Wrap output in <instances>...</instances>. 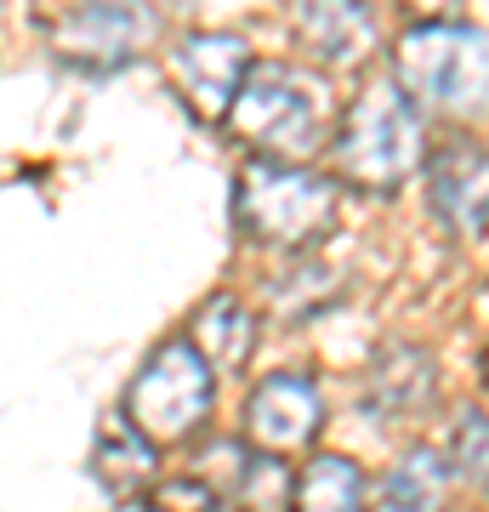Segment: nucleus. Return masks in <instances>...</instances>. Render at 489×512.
<instances>
[{
    "label": "nucleus",
    "mask_w": 489,
    "mask_h": 512,
    "mask_svg": "<svg viewBox=\"0 0 489 512\" xmlns=\"http://www.w3.org/2000/svg\"><path fill=\"white\" fill-rule=\"evenodd\" d=\"M484 12H489V0H484Z\"/></svg>",
    "instance_id": "obj_22"
},
{
    "label": "nucleus",
    "mask_w": 489,
    "mask_h": 512,
    "mask_svg": "<svg viewBox=\"0 0 489 512\" xmlns=\"http://www.w3.org/2000/svg\"><path fill=\"white\" fill-rule=\"evenodd\" d=\"M450 467L467 484H484L489 490V416L484 410H461L450 433Z\"/></svg>",
    "instance_id": "obj_17"
},
{
    "label": "nucleus",
    "mask_w": 489,
    "mask_h": 512,
    "mask_svg": "<svg viewBox=\"0 0 489 512\" xmlns=\"http://www.w3.org/2000/svg\"><path fill=\"white\" fill-rule=\"evenodd\" d=\"M217 410V370L200 359L188 336H171L143 359V370L126 387L120 416L143 433L148 444H182L194 439Z\"/></svg>",
    "instance_id": "obj_4"
},
{
    "label": "nucleus",
    "mask_w": 489,
    "mask_h": 512,
    "mask_svg": "<svg viewBox=\"0 0 489 512\" xmlns=\"http://www.w3.org/2000/svg\"><path fill=\"white\" fill-rule=\"evenodd\" d=\"M370 512H421V507H410V501H399L393 490H381L376 501H370Z\"/></svg>",
    "instance_id": "obj_20"
},
{
    "label": "nucleus",
    "mask_w": 489,
    "mask_h": 512,
    "mask_svg": "<svg viewBox=\"0 0 489 512\" xmlns=\"http://www.w3.org/2000/svg\"><path fill=\"white\" fill-rule=\"evenodd\" d=\"M234 222L256 245L313 251L336 222V183L313 177L308 165L251 160L234 183Z\"/></svg>",
    "instance_id": "obj_2"
},
{
    "label": "nucleus",
    "mask_w": 489,
    "mask_h": 512,
    "mask_svg": "<svg viewBox=\"0 0 489 512\" xmlns=\"http://www.w3.org/2000/svg\"><path fill=\"white\" fill-rule=\"evenodd\" d=\"M154 512H217V490L205 478H165L154 484Z\"/></svg>",
    "instance_id": "obj_18"
},
{
    "label": "nucleus",
    "mask_w": 489,
    "mask_h": 512,
    "mask_svg": "<svg viewBox=\"0 0 489 512\" xmlns=\"http://www.w3.org/2000/svg\"><path fill=\"white\" fill-rule=\"evenodd\" d=\"M290 512H370L364 467L347 456H308L302 478L290 484Z\"/></svg>",
    "instance_id": "obj_14"
},
{
    "label": "nucleus",
    "mask_w": 489,
    "mask_h": 512,
    "mask_svg": "<svg viewBox=\"0 0 489 512\" xmlns=\"http://www.w3.org/2000/svg\"><path fill=\"white\" fill-rule=\"evenodd\" d=\"M484 387H489V353H484Z\"/></svg>",
    "instance_id": "obj_21"
},
{
    "label": "nucleus",
    "mask_w": 489,
    "mask_h": 512,
    "mask_svg": "<svg viewBox=\"0 0 489 512\" xmlns=\"http://www.w3.org/2000/svg\"><path fill=\"white\" fill-rule=\"evenodd\" d=\"M421 154H427V131H421V109L399 92L393 74L364 80L359 97L347 103V120L336 131V171L353 188L370 194H399L416 177Z\"/></svg>",
    "instance_id": "obj_1"
},
{
    "label": "nucleus",
    "mask_w": 489,
    "mask_h": 512,
    "mask_svg": "<svg viewBox=\"0 0 489 512\" xmlns=\"http://www.w3.org/2000/svg\"><path fill=\"white\" fill-rule=\"evenodd\" d=\"M296 35L319 63L342 69V63H359L376 46V18H370L364 0H302L296 6Z\"/></svg>",
    "instance_id": "obj_10"
},
{
    "label": "nucleus",
    "mask_w": 489,
    "mask_h": 512,
    "mask_svg": "<svg viewBox=\"0 0 489 512\" xmlns=\"http://www.w3.org/2000/svg\"><path fill=\"white\" fill-rule=\"evenodd\" d=\"M251 69V46L239 35H188L171 52V80H177L182 103L200 114V120H222L234 109L239 97V80Z\"/></svg>",
    "instance_id": "obj_8"
},
{
    "label": "nucleus",
    "mask_w": 489,
    "mask_h": 512,
    "mask_svg": "<svg viewBox=\"0 0 489 512\" xmlns=\"http://www.w3.org/2000/svg\"><path fill=\"white\" fill-rule=\"evenodd\" d=\"M160 35V12L148 0H80L57 18L52 40L57 57L86 74L131 69L148 52V40Z\"/></svg>",
    "instance_id": "obj_6"
},
{
    "label": "nucleus",
    "mask_w": 489,
    "mask_h": 512,
    "mask_svg": "<svg viewBox=\"0 0 489 512\" xmlns=\"http://www.w3.org/2000/svg\"><path fill=\"white\" fill-rule=\"evenodd\" d=\"M438 399V365L427 348H387L370 370V404H376L381 416H421L427 404Z\"/></svg>",
    "instance_id": "obj_11"
},
{
    "label": "nucleus",
    "mask_w": 489,
    "mask_h": 512,
    "mask_svg": "<svg viewBox=\"0 0 489 512\" xmlns=\"http://www.w3.org/2000/svg\"><path fill=\"white\" fill-rule=\"evenodd\" d=\"M91 473H97V484H103L114 501H126V495H137L143 484H154L160 450H154L126 416H109L103 433H97V450H91Z\"/></svg>",
    "instance_id": "obj_12"
},
{
    "label": "nucleus",
    "mask_w": 489,
    "mask_h": 512,
    "mask_svg": "<svg viewBox=\"0 0 489 512\" xmlns=\"http://www.w3.org/2000/svg\"><path fill=\"white\" fill-rule=\"evenodd\" d=\"M319 427H325V399H319V382L313 376L273 370V376H262L251 387V399H245V439L273 461L313 450Z\"/></svg>",
    "instance_id": "obj_7"
},
{
    "label": "nucleus",
    "mask_w": 489,
    "mask_h": 512,
    "mask_svg": "<svg viewBox=\"0 0 489 512\" xmlns=\"http://www.w3.org/2000/svg\"><path fill=\"white\" fill-rule=\"evenodd\" d=\"M234 131L256 148V160L296 165L319 143V109L308 97V80L290 63H251L239 80V97L228 109Z\"/></svg>",
    "instance_id": "obj_5"
},
{
    "label": "nucleus",
    "mask_w": 489,
    "mask_h": 512,
    "mask_svg": "<svg viewBox=\"0 0 489 512\" xmlns=\"http://www.w3.org/2000/svg\"><path fill=\"white\" fill-rule=\"evenodd\" d=\"M188 342L200 348L205 365L239 370L245 359H251V348H256V313L245 308L234 291L205 296L200 313H194V330H188Z\"/></svg>",
    "instance_id": "obj_13"
},
{
    "label": "nucleus",
    "mask_w": 489,
    "mask_h": 512,
    "mask_svg": "<svg viewBox=\"0 0 489 512\" xmlns=\"http://www.w3.org/2000/svg\"><path fill=\"white\" fill-rule=\"evenodd\" d=\"M387 490L399 495V501H410V507H421V512H438V501H444V456L427 450V444L404 450L399 467L387 473Z\"/></svg>",
    "instance_id": "obj_15"
},
{
    "label": "nucleus",
    "mask_w": 489,
    "mask_h": 512,
    "mask_svg": "<svg viewBox=\"0 0 489 512\" xmlns=\"http://www.w3.org/2000/svg\"><path fill=\"white\" fill-rule=\"evenodd\" d=\"M404 12H410L416 23H455L461 0H404Z\"/></svg>",
    "instance_id": "obj_19"
},
{
    "label": "nucleus",
    "mask_w": 489,
    "mask_h": 512,
    "mask_svg": "<svg viewBox=\"0 0 489 512\" xmlns=\"http://www.w3.org/2000/svg\"><path fill=\"white\" fill-rule=\"evenodd\" d=\"M330 296H336V274H330L325 262H296L290 279L273 285V308L290 313V319H313Z\"/></svg>",
    "instance_id": "obj_16"
},
{
    "label": "nucleus",
    "mask_w": 489,
    "mask_h": 512,
    "mask_svg": "<svg viewBox=\"0 0 489 512\" xmlns=\"http://www.w3.org/2000/svg\"><path fill=\"white\" fill-rule=\"evenodd\" d=\"M393 80L410 103L472 114L489 97V40L467 23H416L393 40Z\"/></svg>",
    "instance_id": "obj_3"
},
{
    "label": "nucleus",
    "mask_w": 489,
    "mask_h": 512,
    "mask_svg": "<svg viewBox=\"0 0 489 512\" xmlns=\"http://www.w3.org/2000/svg\"><path fill=\"white\" fill-rule=\"evenodd\" d=\"M427 194H433V217L455 239H484L489 234V148L467 143V137L438 148Z\"/></svg>",
    "instance_id": "obj_9"
}]
</instances>
